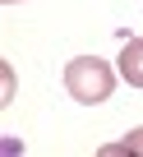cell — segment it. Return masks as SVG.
Segmentation results:
<instances>
[{"label":"cell","instance_id":"6da1fadb","mask_svg":"<svg viewBox=\"0 0 143 157\" xmlns=\"http://www.w3.org/2000/svg\"><path fill=\"white\" fill-rule=\"evenodd\" d=\"M65 88H69L74 102L97 106V102H106L111 88H115V69H111L106 60H97V56H74V60L65 65Z\"/></svg>","mask_w":143,"mask_h":157},{"label":"cell","instance_id":"7a4b0ae2","mask_svg":"<svg viewBox=\"0 0 143 157\" xmlns=\"http://www.w3.org/2000/svg\"><path fill=\"white\" fill-rule=\"evenodd\" d=\"M120 78L129 88H143V37H129L120 51Z\"/></svg>","mask_w":143,"mask_h":157},{"label":"cell","instance_id":"3957f363","mask_svg":"<svg viewBox=\"0 0 143 157\" xmlns=\"http://www.w3.org/2000/svg\"><path fill=\"white\" fill-rule=\"evenodd\" d=\"M115 152H138V157H143V125H138V129H129V134H125V143H120Z\"/></svg>","mask_w":143,"mask_h":157},{"label":"cell","instance_id":"277c9868","mask_svg":"<svg viewBox=\"0 0 143 157\" xmlns=\"http://www.w3.org/2000/svg\"><path fill=\"white\" fill-rule=\"evenodd\" d=\"M5 5H14V0H5Z\"/></svg>","mask_w":143,"mask_h":157}]
</instances>
